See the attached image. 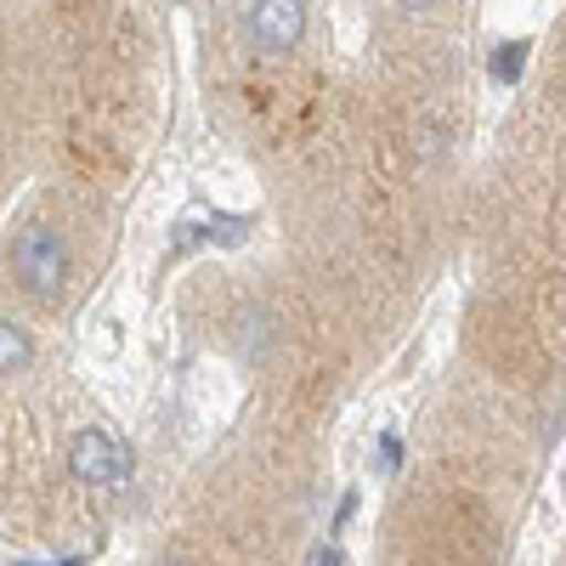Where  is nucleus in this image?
Here are the masks:
<instances>
[{
  "label": "nucleus",
  "mask_w": 566,
  "mask_h": 566,
  "mask_svg": "<svg viewBox=\"0 0 566 566\" xmlns=\"http://www.w3.org/2000/svg\"><path fill=\"white\" fill-rule=\"evenodd\" d=\"M7 266H12V283L40 301V306H57L69 295V277H74V255H69V239L45 221H29L12 232V250H7Z\"/></svg>",
  "instance_id": "1"
},
{
  "label": "nucleus",
  "mask_w": 566,
  "mask_h": 566,
  "mask_svg": "<svg viewBox=\"0 0 566 566\" xmlns=\"http://www.w3.org/2000/svg\"><path fill=\"white\" fill-rule=\"evenodd\" d=\"M306 40V0H250L244 12V45L261 63L290 57Z\"/></svg>",
  "instance_id": "2"
},
{
  "label": "nucleus",
  "mask_w": 566,
  "mask_h": 566,
  "mask_svg": "<svg viewBox=\"0 0 566 566\" xmlns=\"http://www.w3.org/2000/svg\"><path fill=\"white\" fill-rule=\"evenodd\" d=\"M69 470L85 488H119L130 476V448L103 424H85V431L69 437Z\"/></svg>",
  "instance_id": "3"
},
{
  "label": "nucleus",
  "mask_w": 566,
  "mask_h": 566,
  "mask_svg": "<svg viewBox=\"0 0 566 566\" xmlns=\"http://www.w3.org/2000/svg\"><path fill=\"white\" fill-rule=\"evenodd\" d=\"M0 368H7V380H18V374L34 368V340H29V328L18 317L0 323Z\"/></svg>",
  "instance_id": "4"
},
{
  "label": "nucleus",
  "mask_w": 566,
  "mask_h": 566,
  "mask_svg": "<svg viewBox=\"0 0 566 566\" xmlns=\"http://www.w3.org/2000/svg\"><path fill=\"white\" fill-rule=\"evenodd\" d=\"M527 52H533V40H504L499 52H493V80L499 85H515V80H522V69H527Z\"/></svg>",
  "instance_id": "5"
},
{
  "label": "nucleus",
  "mask_w": 566,
  "mask_h": 566,
  "mask_svg": "<svg viewBox=\"0 0 566 566\" xmlns=\"http://www.w3.org/2000/svg\"><path fill=\"white\" fill-rule=\"evenodd\" d=\"M397 459H402V442H397V431H386L380 437V470H397Z\"/></svg>",
  "instance_id": "6"
}]
</instances>
